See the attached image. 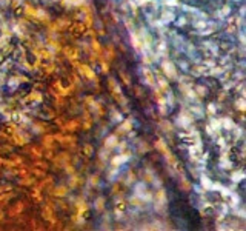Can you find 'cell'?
<instances>
[{
    "label": "cell",
    "mask_w": 246,
    "mask_h": 231,
    "mask_svg": "<svg viewBox=\"0 0 246 231\" xmlns=\"http://www.w3.org/2000/svg\"><path fill=\"white\" fill-rule=\"evenodd\" d=\"M162 69H163V73L166 74L168 79H172V80H177V69H176V65L172 63L171 60L165 59L162 62Z\"/></svg>",
    "instance_id": "1"
},
{
    "label": "cell",
    "mask_w": 246,
    "mask_h": 231,
    "mask_svg": "<svg viewBox=\"0 0 246 231\" xmlns=\"http://www.w3.org/2000/svg\"><path fill=\"white\" fill-rule=\"evenodd\" d=\"M194 122V116L189 112H180L179 117H177V125L182 128H189Z\"/></svg>",
    "instance_id": "2"
},
{
    "label": "cell",
    "mask_w": 246,
    "mask_h": 231,
    "mask_svg": "<svg viewBox=\"0 0 246 231\" xmlns=\"http://www.w3.org/2000/svg\"><path fill=\"white\" fill-rule=\"evenodd\" d=\"M72 63L79 68V71H80L82 76H85V77L89 79V80H95V74H94V71H92V69H91L88 65H82V63H79V62H72Z\"/></svg>",
    "instance_id": "3"
},
{
    "label": "cell",
    "mask_w": 246,
    "mask_h": 231,
    "mask_svg": "<svg viewBox=\"0 0 246 231\" xmlns=\"http://www.w3.org/2000/svg\"><path fill=\"white\" fill-rule=\"evenodd\" d=\"M109 86H112V94H114V97H115L121 105H125V103H126V99L121 96V89H120L118 83H117L114 79H109Z\"/></svg>",
    "instance_id": "4"
},
{
    "label": "cell",
    "mask_w": 246,
    "mask_h": 231,
    "mask_svg": "<svg viewBox=\"0 0 246 231\" xmlns=\"http://www.w3.org/2000/svg\"><path fill=\"white\" fill-rule=\"evenodd\" d=\"M142 73H143V76H145V82L148 83V86H154L155 85V77H154V74H152V71L148 66H143L142 68Z\"/></svg>",
    "instance_id": "5"
},
{
    "label": "cell",
    "mask_w": 246,
    "mask_h": 231,
    "mask_svg": "<svg viewBox=\"0 0 246 231\" xmlns=\"http://www.w3.org/2000/svg\"><path fill=\"white\" fill-rule=\"evenodd\" d=\"M129 157H131L129 153H126V154H118V156H115V157L111 159V165L112 167H120V165L125 164V162H128Z\"/></svg>",
    "instance_id": "6"
},
{
    "label": "cell",
    "mask_w": 246,
    "mask_h": 231,
    "mask_svg": "<svg viewBox=\"0 0 246 231\" xmlns=\"http://www.w3.org/2000/svg\"><path fill=\"white\" fill-rule=\"evenodd\" d=\"M155 197H157V200H155V202H157V205H155V206H157V210H160V208H165L168 200H166V193H165L163 188H160V190L157 191Z\"/></svg>",
    "instance_id": "7"
},
{
    "label": "cell",
    "mask_w": 246,
    "mask_h": 231,
    "mask_svg": "<svg viewBox=\"0 0 246 231\" xmlns=\"http://www.w3.org/2000/svg\"><path fill=\"white\" fill-rule=\"evenodd\" d=\"M174 19H176V14H174V11H172V9H163L162 14H160V20L163 23H171Z\"/></svg>",
    "instance_id": "8"
},
{
    "label": "cell",
    "mask_w": 246,
    "mask_h": 231,
    "mask_svg": "<svg viewBox=\"0 0 246 231\" xmlns=\"http://www.w3.org/2000/svg\"><path fill=\"white\" fill-rule=\"evenodd\" d=\"M117 143H118V139H117L115 134H111V136H108V137L105 139V148H106V150H112V148H115Z\"/></svg>",
    "instance_id": "9"
},
{
    "label": "cell",
    "mask_w": 246,
    "mask_h": 231,
    "mask_svg": "<svg viewBox=\"0 0 246 231\" xmlns=\"http://www.w3.org/2000/svg\"><path fill=\"white\" fill-rule=\"evenodd\" d=\"M129 37H131V45L134 46L137 51H142V40H140V36L135 34L134 31H131V33H129Z\"/></svg>",
    "instance_id": "10"
},
{
    "label": "cell",
    "mask_w": 246,
    "mask_h": 231,
    "mask_svg": "<svg viewBox=\"0 0 246 231\" xmlns=\"http://www.w3.org/2000/svg\"><path fill=\"white\" fill-rule=\"evenodd\" d=\"M180 89H182V92H183V96H186V97H189V99H197V92L195 91H192V88L189 86V85H180Z\"/></svg>",
    "instance_id": "11"
},
{
    "label": "cell",
    "mask_w": 246,
    "mask_h": 231,
    "mask_svg": "<svg viewBox=\"0 0 246 231\" xmlns=\"http://www.w3.org/2000/svg\"><path fill=\"white\" fill-rule=\"evenodd\" d=\"M200 183H202V188L205 191H211V187H212V182L208 176H202L200 177Z\"/></svg>",
    "instance_id": "12"
},
{
    "label": "cell",
    "mask_w": 246,
    "mask_h": 231,
    "mask_svg": "<svg viewBox=\"0 0 246 231\" xmlns=\"http://www.w3.org/2000/svg\"><path fill=\"white\" fill-rule=\"evenodd\" d=\"M220 123H221V126H223L225 129H229V131H231V129L235 126V125H234V122H232L229 117H223V119H220Z\"/></svg>",
    "instance_id": "13"
},
{
    "label": "cell",
    "mask_w": 246,
    "mask_h": 231,
    "mask_svg": "<svg viewBox=\"0 0 246 231\" xmlns=\"http://www.w3.org/2000/svg\"><path fill=\"white\" fill-rule=\"evenodd\" d=\"M166 109H168L166 99L160 96V97H159V111H160V114H162V116H165V114H166Z\"/></svg>",
    "instance_id": "14"
},
{
    "label": "cell",
    "mask_w": 246,
    "mask_h": 231,
    "mask_svg": "<svg viewBox=\"0 0 246 231\" xmlns=\"http://www.w3.org/2000/svg\"><path fill=\"white\" fill-rule=\"evenodd\" d=\"M65 6H80L85 3V0H62Z\"/></svg>",
    "instance_id": "15"
},
{
    "label": "cell",
    "mask_w": 246,
    "mask_h": 231,
    "mask_svg": "<svg viewBox=\"0 0 246 231\" xmlns=\"http://www.w3.org/2000/svg\"><path fill=\"white\" fill-rule=\"evenodd\" d=\"M157 53L160 54V56H166V53H168V45H166V42L165 40H162L160 43H159V46H157Z\"/></svg>",
    "instance_id": "16"
},
{
    "label": "cell",
    "mask_w": 246,
    "mask_h": 231,
    "mask_svg": "<svg viewBox=\"0 0 246 231\" xmlns=\"http://www.w3.org/2000/svg\"><path fill=\"white\" fill-rule=\"evenodd\" d=\"M155 82H157V85L160 86V89H163V91H169V88H168V82H166V79H163V77H160V76H157V77H155Z\"/></svg>",
    "instance_id": "17"
},
{
    "label": "cell",
    "mask_w": 246,
    "mask_h": 231,
    "mask_svg": "<svg viewBox=\"0 0 246 231\" xmlns=\"http://www.w3.org/2000/svg\"><path fill=\"white\" fill-rule=\"evenodd\" d=\"M131 128H132V120L131 119H126L125 122L120 125L118 131H131Z\"/></svg>",
    "instance_id": "18"
},
{
    "label": "cell",
    "mask_w": 246,
    "mask_h": 231,
    "mask_svg": "<svg viewBox=\"0 0 246 231\" xmlns=\"http://www.w3.org/2000/svg\"><path fill=\"white\" fill-rule=\"evenodd\" d=\"M94 205H95V210H97V211H103V210H105V199H103V197H98V199L95 200Z\"/></svg>",
    "instance_id": "19"
},
{
    "label": "cell",
    "mask_w": 246,
    "mask_h": 231,
    "mask_svg": "<svg viewBox=\"0 0 246 231\" xmlns=\"http://www.w3.org/2000/svg\"><path fill=\"white\" fill-rule=\"evenodd\" d=\"M243 179H244V173H243V171H237V173H234V174L231 176V180L235 182V183L240 182V180H243Z\"/></svg>",
    "instance_id": "20"
},
{
    "label": "cell",
    "mask_w": 246,
    "mask_h": 231,
    "mask_svg": "<svg viewBox=\"0 0 246 231\" xmlns=\"http://www.w3.org/2000/svg\"><path fill=\"white\" fill-rule=\"evenodd\" d=\"M145 191H146V185H145V183H137V185H135V196L140 197Z\"/></svg>",
    "instance_id": "21"
},
{
    "label": "cell",
    "mask_w": 246,
    "mask_h": 231,
    "mask_svg": "<svg viewBox=\"0 0 246 231\" xmlns=\"http://www.w3.org/2000/svg\"><path fill=\"white\" fill-rule=\"evenodd\" d=\"M209 126H211V128H212V129H214V131L217 133V131H218V129L221 128V123H220V120H218V119H211V122H209Z\"/></svg>",
    "instance_id": "22"
},
{
    "label": "cell",
    "mask_w": 246,
    "mask_h": 231,
    "mask_svg": "<svg viewBox=\"0 0 246 231\" xmlns=\"http://www.w3.org/2000/svg\"><path fill=\"white\" fill-rule=\"evenodd\" d=\"M208 25H209V23H208L206 20H199V22L194 23L195 29H205V28H208Z\"/></svg>",
    "instance_id": "23"
},
{
    "label": "cell",
    "mask_w": 246,
    "mask_h": 231,
    "mask_svg": "<svg viewBox=\"0 0 246 231\" xmlns=\"http://www.w3.org/2000/svg\"><path fill=\"white\" fill-rule=\"evenodd\" d=\"M160 126H162V129H163L165 133H172V125H171L169 122L162 120V122H160Z\"/></svg>",
    "instance_id": "24"
},
{
    "label": "cell",
    "mask_w": 246,
    "mask_h": 231,
    "mask_svg": "<svg viewBox=\"0 0 246 231\" xmlns=\"http://www.w3.org/2000/svg\"><path fill=\"white\" fill-rule=\"evenodd\" d=\"M65 53H66V57H68V59H69L71 62H74V60L77 59V53H76V51L72 53V50H69V48H65Z\"/></svg>",
    "instance_id": "25"
},
{
    "label": "cell",
    "mask_w": 246,
    "mask_h": 231,
    "mask_svg": "<svg viewBox=\"0 0 246 231\" xmlns=\"http://www.w3.org/2000/svg\"><path fill=\"white\" fill-rule=\"evenodd\" d=\"M36 17L40 19V20H46V19H48V14H46V11H43V9H36Z\"/></svg>",
    "instance_id": "26"
},
{
    "label": "cell",
    "mask_w": 246,
    "mask_h": 231,
    "mask_svg": "<svg viewBox=\"0 0 246 231\" xmlns=\"http://www.w3.org/2000/svg\"><path fill=\"white\" fill-rule=\"evenodd\" d=\"M180 183H182V187L185 188V191H189V190H191V183H189V182H188V180H186L183 176L180 177Z\"/></svg>",
    "instance_id": "27"
},
{
    "label": "cell",
    "mask_w": 246,
    "mask_h": 231,
    "mask_svg": "<svg viewBox=\"0 0 246 231\" xmlns=\"http://www.w3.org/2000/svg\"><path fill=\"white\" fill-rule=\"evenodd\" d=\"M163 5L169 6V8H174V6L179 5V2H177V0H163Z\"/></svg>",
    "instance_id": "28"
},
{
    "label": "cell",
    "mask_w": 246,
    "mask_h": 231,
    "mask_svg": "<svg viewBox=\"0 0 246 231\" xmlns=\"http://www.w3.org/2000/svg\"><path fill=\"white\" fill-rule=\"evenodd\" d=\"M77 126H79V122H69V123H66V125H65V129L72 131V129H76Z\"/></svg>",
    "instance_id": "29"
},
{
    "label": "cell",
    "mask_w": 246,
    "mask_h": 231,
    "mask_svg": "<svg viewBox=\"0 0 246 231\" xmlns=\"http://www.w3.org/2000/svg\"><path fill=\"white\" fill-rule=\"evenodd\" d=\"M206 109H208V112H209V116H215V112H217V106H215L214 103H209Z\"/></svg>",
    "instance_id": "30"
},
{
    "label": "cell",
    "mask_w": 246,
    "mask_h": 231,
    "mask_svg": "<svg viewBox=\"0 0 246 231\" xmlns=\"http://www.w3.org/2000/svg\"><path fill=\"white\" fill-rule=\"evenodd\" d=\"M192 112L197 114V117H203V111L200 106H192Z\"/></svg>",
    "instance_id": "31"
},
{
    "label": "cell",
    "mask_w": 246,
    "mask_h": 231,
    "mask_svg": "<svg viewBox=\"0 0 246 231\" xmlns=\"http://www.w3.org/2000/svg\"><path fill=\"white\" fill-rule=\"evenodd\" d=\"M29 100H37V102H40V100H42V94H40V92H32V94L29 96Z\"/></svg>",
    "instance_id": "32"
},
{
    "label": "cell",
    "mask_w": 246,
    "mask_h": 231,
    "mask_svg": "<svg viewBox=\"0 0 246 231\" xmlns=\"http://www.w3.org/2000/svg\"><path fill=\"white\" fill-rule=\"evenodd\" d=\"M237 108H238L240 111H244V109H246V105H244V100H243V99H238V100H237Z\"/></svg>",
    "instance_id": "33"
},
{
    "label": "cell",
    "mask_w": 246,
    "mask_h": 231,
    "mask_svg": "<svg viewBox=\"0 0 246 231\" xmlns=\"http://www.w3.org/2000/svg\"><path fill=\"white\" fill-rule=\"evenodd\" d=\"M54 194H56V196H65V194H66V188H63V187L60 188V187H59V188L54 191Z\"/></svg>",
    "instance_id": "34"
},
{
    "label": "cell",
    "mask_w": 246,
    "mask_h": 231,
    "mask_svg": "<svg viewBox=\"0 0 246 231\" xmlns=\"http://www.w3.org/2000/svg\"><path fill=\"white\" fill-rule=\"evenodd\" d=\"M195 92H199V96H205L206 94V88L205 86H197L195 88Z\"/></svg>",
    "instance_id": "35"
},
{
    "label": "cell",
    "mask_w": 246,
    "mask_h": 231,
    "mask_svg": "<svg viewBox=\"0 0 246 231\" xmlns=\"http://www.w3.org/2000/svg\"><path fill=\"white\" fill-rule=\"evenodd\" d=\"M225 71V68H215V66H212V71H211V74L212 76H215V74H220V73H223Z\"/></svg>",
    "instance_id": "36"
},
{
    "label": "cell",
    "mask_w": 246,
    "mask_h": 231,
    "mask_svg": "<svg viewBox=\"0 0 246 231\" xmlns=\"http://www.w3.org/2000/svg\"><path fill=\"white\" fill-rule=\"evenodd\" d=\"M229 11H231V8L226 5V6H223V9L220 11V14H221V17H225V16H228L229 14Z\"/></svg>",
    "instance_id": "37"
},
{
    "label": "cell",
    "mask_w": 246,
    "mask_h": 231,
    "mask_svg": "<svg viewBox=\"0 0 246 231\" xmlns=\"http://www.w3.org/2000/svg\"><path fill=\"white\" fill-rule=\"evenodd\" d=\"M92 48H94V50H95L98 54H100V50H102V48H100V45H98V42H97V40H92Z\"/></svg>",
    "instance_id": "38"
},
{
    "label": "cell",
    "mask_w": 246,
    "mask_h": 231,
    "mask_svg": "<svg viewBox=\"0 0 246 231\" xmlns=\"http://www.w3.org/2000/svg\"><path fill=\"white\" fill-rule=\"evenodd\" d=\"M134 2L137 3V5H140V6H145V5H148L151 2V0H134Z\"/></svg>",
    "instance_id": "39"
},
{
    "label": "cell",
    "mask_w": 246,
    "mask_h": 231,
    "mask_svg": "<svg viewBox=\"0 0 246 231\" xmlns=\"http://www.w3.org/2000/svg\"><path fill=\"white\" fill-rule=\"evenodd\" d=\"M129 6H131V9H132V12H137V3L134 2V0H129Z\"/></svg>",
    "instance_id": "40"
},
{
    "label": "cell",
    "mask_w": 246,
    "mask_h": 231,
    "mask_svg": "<svg viewBox=\"0 0 246 231\" xmlns=\"http://www.w3.org/2000/svg\"><path fill=\"white\" fill-rule=\"evenodd\" d=\"M77 183H79V179H77V176H72V179H71L69 185H71V187H76Z\"/></svg>",
    "instance_id": "41"
},
{
    "label": "cell",
    "mask_w": 246,
    "mask_h": 231,
    "mask_svg": "<svg viewBox=\"0 0 246 231\" xmlns=\"http://www.w3.org/2000/svg\"><path fill=\"white\" fill-rule=\"evenodd\" d=\"M45 66H46V68H45V69H46V73H53V71H54V65H53V63L45 65Z\"/></svg>",
    "instance_id": "42"
},
{
    "label": "cell",
    "mask_w": 246,
    "mask_h": 231,
    "mask_svg": "<svg viewBox=\"0 0 246 231\" xmlns=\"http://www.w3.org/2000/svg\"><path fill=\"white\" fill-rule=\"evenodd\" d=\"M206 133H208L209 136H214V134H215V131H214V129H212V128L209 126V123L206 125Z\"/></svg>",
    "instance_id": "43"
},
{
    "label": "cell",
    "mask_w": 246,
    "mask_h": 231,
    "mask_svg": "<svg viewBox=\"0 0 246 231\" xmlns=\"http://www.w3.org/2000/svg\"><path fill=\"white\" fill-rule=\"evenodd\" d=\"M218 145L220 147H225V137H218Z\"/></svg>",
    "instance_id": "44"
},
{
    "label": "cell",
    "mask_w": 246,
    "mask_h": 231,
    "mask_svg": "<svg viewBox=\"0 0 246 231\" xmlns=\"http://www.w3.org/2000/svg\"><path fill=\"white\" fill-rule=\"evenodd\" d=\"M32 156H34V157H36V156L40 157V156H42V154H40V150H36V148H34V150H32Z\"/></svg>",
    "instance_id": "45"
},
{
    "label": "cell",
    "mask_w": 246,
    "mask_h": 231,
    "mask_svg": "<svg viewBox=\"0 0 246 231\" xmlns=\"http://www.w3.org/2000/svg\"><path fill=\"white\" fill-rule=\"evenodd\" d=\"M114 120H121V116L118 112H114Z\"/></svg>",
    "instance_id": "46"
},
{
    "label": "cell",
    "mask_w": 246,
    "mask_h": 231,
    "mask_svg": "<svg viewBox=\"0 0 246 231\" xmlns=\"http://www.w3.org/2000/svg\"><path fill=\"white\" fill-rule=\"evenodd\" d=\"M102 69H103V73H108V66L105 62H102Z\"/></svg>",
    "instance_id": "47"
},
{
    "label": "cell",
    "mask_w": 246,
    "mask_h": 231,
    "mask_svg": "<svg viewBox=\"0 0 246 231\" xmlns=\"http://www.w3.org/2000/svg\"><path fill=\"white\" fill-rule=\"evenodd\" d=\"M185 23H186V19H185V17H182V19L179 20V25L182 26V25H185Z\"/></svg>",
    "instance_id": "48"
},
{
    "label": "cell",
    "mask_w": 246,
    "mask_h": 231,
    "mask_svg": "<svg viewBox=\"0 0 246 231\" xmlns=\"http://www.w3.org/2000/svg\"><path fill=\"white\" fill-rule=\"evenodd\" d=\"M91 183H92V185H97V177H95V176L91 177Z\"/></svg>",
    "instance_id": "49"
},
{
    "label": "cell",
    "mask_w": 246,
    "mask_h": 231,
    "mask_svg": "<svg viewBox=\"0 0 246 231\" xmlns=\"http://www.w3.org/2000/svg\"><path fill=\"white\" fill-rule=\"evenodd\" d=\"M85 151H88L86 154H91V151H92V148H91V147L88 145V147H85Z\"/></svg>",
    "instance_id": "50"
},
{
    "label": "cell",
    "mask_w": 246,
    "mask_h": 231,
    "mask_svg": "<svg viewBox=\"0 0 246 231\" xmlns=\"http://www.w3.org/2000/svg\"><path fill=\"white\" fill-rule=\"evenodd\" d=\"M240 42H241V45H244V36L243 34H240Z\"/></svg>",
    "instance_id": "51"
}]
</instances>
